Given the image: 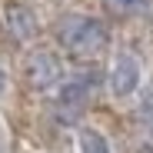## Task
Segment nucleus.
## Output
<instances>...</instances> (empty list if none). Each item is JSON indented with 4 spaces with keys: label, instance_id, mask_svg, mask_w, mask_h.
I'll list each match as a JSON object with an SVG mask.
<instances>
[{
    "label": "nucleus",
    "instance_id": "obj_1",
    "mask_svg": "<svg viewBox=\"0 0 153 153\" xmlns=\"http://www.w3.org/2000/svg\"><path fill=\"white\" fill-rule=\"evenodd\" d=\"M60 43L73 53H100L110 43V27L100 17L73 13L60 23Z\"/></svg>",
    "mask_w": 153,
    "mask_h": 153
},
{
    "label": "nucleus",
    "instance_id": "obj_2",
    "mask_svg": "<svg viewBox=\"0 0 153 153\" xmlns=\"http://www.w3.org/2000/svg\"><path fill=\"white\" fill-rule=\"evenodd\" d=\"M140 87H143V63H140V57L120 50L113 57V63H110V73H107L110 97L113 100H130V97L140 93Z\"/></svg>",
    "mask_w": 153,
    "mask_h": 153
},
{
    "label": "nucleus",
    "instance_id": "obj_3",
    "mask_svg": "<svg viewBox=\"0 0 153 153\" xmlns=\"http://www.w3.org/2000/svg\"><path fill=\"white\" fill-rule=\"evenodd\" d=\"M23 73H27V83H30L33 90H50L53 83H60V76H63V63H60V57L47 53V50H37V53L27 57Z\"/></svg>",
    "mask_w": 153,
    "mask_h": 153
},
{
    "label": "nucleus",
    "instance_id": "obj_4",
    "mask_svg": "<svg viewBox=\"0 0 153 153\" xmlns=\"http://www.w3.org/2000/svg\"><path fill=\"white\" fill-rule=\"evenodd\" d=\"M4 23H7V30L17 37V40H33L40 33V20L37 13L27 7V4H17V0H10V4H4Z\"/></svg>",
    "mask_w": 153,
    "mask_h": 153
},
{
    "label": "nucleus",
    "instance_id": "obj_5",
    "mask_svg": "<svg viewBox=\"0 0 153 153\" xmlns=\"http://www.w3.org/2000/svg\"><path fill=\"white\" fill-rule=\"evenodd\" d=\"M76 153H113L107 133H100L97 126H80L76 130Z\"/></svg>",
    "mask_w": 153,
    "mask_h": 153
},
{
    "label": "nucleus",
    "instance_id": "obj_6",
    "mask_svg": "<svg viewBox=\"0 0 153 153\" xmlns=\"http://www.w3.org/2000/svg\"><path fill=\"white\" fill-rule=\"evenodd\" d=\"M83 100H87V87H83V83L73 80V83H63V87H60V103H63V107H80Z\"/></svg>",
    "mask_w": 153,
    "mask_h": 153
},
{
    "label": "nucleus",
    "instance_id": "obj_7",
    "mask_svg": "<svg viewBox=\"0 0 153 153\" xmlns=\"http://www.w3.org/2000/svg\"><path fill=\"white\" fill-rule=\"evenodd\" d=\"M107 7L117 13H143L153 7V0H107Z\"/></svg>",
    "mask_w": 153,
    "mask_h": 153
},
{
    "label": "nucleus",
    "instance_id": "obj_8",
    "mask_svg": "<svg viewBox=\"0 0 153 153\" xmlns=\"http://www.w3.org/2000/svg\"><path fill=\"white\" fill-rule=\"evenodd\" d=\"M140 117L153 120V90H146V93H143V100H140Z\"/></svg>",
    "mask_w": 153,
    "mask_h": 153
},
{
    "label": "nucleus",
    "instance_id": "obj_9",
    "mask_svg": "<svg viewBox=\"0 0 153 153\" xmlns=\"http://www.w3.org/2000/svg\"><path fill=\"white\" fill-rule=\"evenodd\" d=\"M7 90H10V73H7V67H4V63H0V97H4Z\"/></svg>",
    "mask_w": 153,
    "mask_h": 153
},
{
    "label": "nucleus",
    "instance_id": "obj_10",
    "mask_svg": "<svg viewBox=\"0 0 153 153\" xmlns=\"http://www.w3.org/2000/svg\"><path fill=\"white\" fill-rule=\"evenodd\" d=\"M0 140H4V120H0Z\"/></svg>",
    "mask_w": 153,
    "mask_h": 153
}]
</instances>
